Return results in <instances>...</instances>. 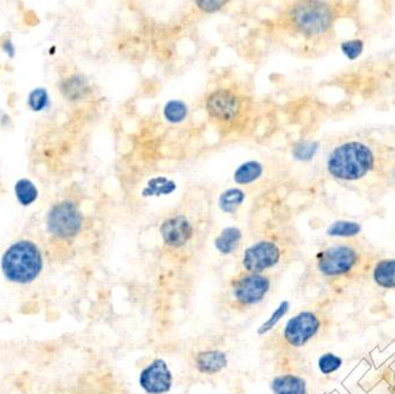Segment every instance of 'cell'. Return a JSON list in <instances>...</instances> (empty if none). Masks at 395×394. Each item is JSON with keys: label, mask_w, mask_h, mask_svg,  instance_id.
I'll list each match as a JSON object with an SVG mask.
<instances>
[{"label": "cell", "mask_w": 395, "mask_h": 394, "mask_svg": "<svg viewBox=\"0 0 395 394\" xmlns=\"http://www.w3.org/2000/svg\"><path fill=\"white\" fill-rule=\"evenodd\" d=\"M43 266L40 248L26 239L13 243L1 257V271L11 283H31L38 278Z\"/></svg>", "instance_id": "cell-1"}, {"label": "cell", "mask_w": 395, "mask_h": 394, "mask_svg": "<svg viewBox=\"0 0 395 394\" xmlns=\"http://www.w3.org/2000/svg\"><path fill=\"white\" fill-rule=\"evenodd\" d=\"M372 149L362 142H345L331 152L328 172L340 180H357L369 173L374 166Z\"/></svg>", "instance_id": "cell-2"}, {"label": "cell", "mask_w": 395, "mask_h": 394, "mask_svg": "<svg viewBox=\"0 0 395 394\" xmlns=\"http://www.w3.org/2000/svg\"><path fill=\"white\" fill-rule=\"evenodd\" d=\"M292 24L306 35H321L330 26L333 12L327 4L320 1H302L292 7Z\"/></svg>", "instance_id": "cell-3"}, {"label": "cell", "mask_w": 395, "mask_h": 394, "mask_svg": "<svg viewBox=\"0 0 395 394\" xmlns=\"http://www.w3.org/2000/svg\"><path fill=\"white\" fill-rule=\"evenodd\" d=\"M48 230L56 237H75L82 227V214L72 202H58L48 213Z\"/></svg>", "instance_id": "cell-4"}, {"label": "cell", "mask_w": 395, "mask_h": 394, "mask_svg": "<svg viewBox=\"0 0 395 394\" xmlns=\"http://www.w3.org/2000/svg\"><path fill=\"white\" fill-rule=\"evenodd\" d=\"M270 288L269 277L262 273H245L235 280L232 296L239 305L250 307L263 301Z\"/></svg>", "instance_id": "cell-5"}, {"label": "cell", "mask_w": 395, "mask_h": 394, "mask_svg": "<svg viewBox=\"0 0 395 394\" xmlns=\"http://www.w3.org/2000/svg\"><path fill=\"white\" fill-rule=\"evenodd\" d=\"M281 257V248L274 241H257L244 251L243 268L247 273H262L277 266Z\"/></svg>", "instance_id": "cell-6"}, {"label": "cell", "mask_w": 395, "mask_h": 394, "mask_svg": "<svg viewBox=\"0 0 395 394\" xmlns=\"http://www.w3.org/2000/svg\"><path fill=\"white\" fill-rule=\"evenodd\" d=\"M320 327V319L313 312H299L285 324L283 337L289 346L301 348L318 333Z\"/></svg>", "instance_id": "cell-7"}, {"label": "cell", "mask_w": 395, "mask_h": 394, "mask_svg": "<svg viewBox=\"0 0 395 394\" xmlns=\"http://www.w3.org/2000/svg\"><path fill=\"white\" fill-rule=\"evenodd\" d=\"M357 262V253L349 246H333L317 255V268L326 276L349 273Z\"/></svg>", "instance_id": "cell-8"}, {"label": "cell", "mask_w": 395, "mask_h": 394, "mask_svg": "<svg viewBox=\"0 0 395 394\" xmlns=\"http://www.w3.org/2000/svg\"><path fill=\"white\" fill-rule=\"evenodd\" d=\"M139 385L145 393L166 394L173 386V374L164 359H154L140 372Z\"/></svg>", "instance_id": "cell-9"}, {"label": "cell", "mask_w": 395, "mask_h": 394, "mask_svg": "<svg viewBox=\"0 0 395 394\" xmlns=\"http://www.w3.org/2000/svg\"><path fill=\"white\" fill-rule=\"evenodd\" d=\"M206 110L214 120L230 122L238 116L240 101L235 92L228 89H221L207 97Z\"/></svg>", "instance_id": "cell-10"}, {"label": "cell", "mask_w": 395, "mask_h": 394, "mask_svg": "<svg viewBox=\"0 0 395 394\" xmlns=\"http://www.w3.org/2000/svg\"><path fill=\"white\" fill-rule=\"evenodd\" d=\"M192 224L186 217L177 216L165 220L160 226V234L168 248H179L187 244L192 238Z\"/></svg>", "instance_id": "cell-11"}, {"label": "cell", "mask_w": 395, "mask_h": 394, "mask_svg": "<svg viewBox=\"0 0 395 394\" xmlns=\"http://www.w3.org/2000/svg\"><path fill=\"white\" fill-rule=\"evenodd\" d=\"M228 365V355L224 351H204L196 356V368L198 372L206 376L218 374L224 371Z\"/></svg>", "instance_id": "cell-12"}, {"label": "cell", "mask_w": 395, "mask_h": 394, "mask_svg": "<svg viewBox=\"0 0 395 394\" xmlns=\"http://www.w3.org/2000/svg\"><path fill=\"white\" fill-rule=\"evenodd\" d=\"M272 394H306V380L295 374H283L271 380Z\"/></svg>", "instance_id": "cell-13"}, {"label": "cell", "mask_w": 395, "mask_h": 394, "mask_svg": "<svg viewBox=\"0 0 395 394\" xmlns=\"http://www.w3.org/2000/svg\"><path fill=\"white\" fill-rule=\"evenodd\" d=\"M242 237V231L239 230L238 227H226L216 238L214 246L223 255H230L238 248Z\"/></svg>", "instance_id": "cell-14"}, {"label": "cell", "mask_w": 395, "mask_h": 394, "mask_svg": "<svg viewBox=\"0 0 395 394\" xmlns=\"http://www.w3.org/2000/svg\"><path fill=\"white\" fill-rule=\"evenodd\" d=\"M374 280L386 289H395V259H384L374 268Z\"/></svg>", "instance_id": "cell-15"}, {"label": "cell", "mask_w": 395, "mask_h": 394, "mask_svg": "<svg viewBox=\"0 0 395 394\" xmlns=\"http://www.w3.org/2000/svg\"><path fill=\"white\" fill-rule=\"evenodd\" d=\"M263 174V165L258 161H247L243 163L235 172V181L237 184L249 185Z\"/></svg>", "instance_id": "cell-16"}, {"label": "cell", "mask_w": 395, "mask_h": 394, "mask_svg": "<svg viewBox=\"0 0 395 394\" xmlns=\"http://www.w3.org/2000/svg\"><path fill=\"white\" fill-rule=\"evenodd\" d=\"M177 190L174 181L167 177H157L150 179L146 187L143 188V197H159V195H171Z\"/></svg>", "instance_id": "cell-17"}, {"label": "cell", "mask_w": 395, "mask_h": 394, "mask_svg": "<svg viewBox=\"0 0 395 394\" xmlns=\"http://www.w3.org/2000/svg\"><path fill=\"white\" fill-rule=\"evenodd\" d=\"M245 200V193L239 188H230L219 197V207L225 213H235Z\"/></svg>", "instance_id": "cell-18"}, {"label": "cell", "mask_w": 395, "mask_h": 394, "mask_svg": "<svg viewBox=\"0 0 395 394\" xmlns=\"http://www.w3.org/2000/svg\"><path fill=\"white\" fill-rule=\"evenodd\" d=\"M16 197L23 206H29L38 198V190L29 179H21L15 186Z\"/></svg>", "instance_id": "cell-19"}, {"label": "cell", "mask_w": 395, "mask_h": 394, "mask_svg": "<svg viewBox=\"0 0 395 394\" xmlns=\"http://www.w3.org/2000/svg\"><path fill=\"white\" fill-rule=\"evenodd\" d=\"M88 82L83 76H72L65 82L63 92L70 99H79L86 95Z\"/></svg>", "instance_id": "cell-20"}, {"label": "cell", "mask_w": 395, "mask_h": 394, "mask_svg": "<svg viewBox=\"0 0 395 394\" xmlns=\"http://www.w3.org/2000/svg\"><path fill=\"white\" fill-rule=\"evenodd\" d=\"M189 114V106H186L185 102L179 99H172L166 103L164 108V116L166 120L172 124H179L185 120Z\"/></svg>", "instance_id": "cell-21"}, {"label": "cell", "mask_w": 395, "mask_h": 394, "mask_svg": "<svg viewBox=\"0 0 395 394\" xmlns=\"http://www.w3.org/2000/svg\"><path fill=\"white\" fill-rule=\"evenodd\" d=\"M289 309H290V302L282 301L278 305L277 308L274 309V312L267 317V321L258 327L257 334L258 335H265V334L274 329V327L277 326V323L288 314Z\"/></svg>", "instance_id": "cell-22"}, {"label": "cell", "mask_w": 395, "mask_h": 394, "mask_svg": "<svg viewBox=\"0 0 395 394\" xmlns=\"http://www.w3.org/2000/svg\"><path fill=\"white\" fill-rule=\"evenodd\" d=\"M361 226L355 221H347V220H340L331 224L328 227L327 234L334 237H352L360 234Z\"/></svg>", "instance_id": "cell-23"}, {"label": "cell", "mask_w": 395, "mask_h": 394, "mask_svg": "<svg viewBox=\"0 0 395 394\" xmlns=\"http://www.w3.org/2000/svg\"><path fill=\"white\" fill-rule=\"evenodd\" d=\"M342 366V359L333 353H326L318 359V369L322 374H331L336 372Z\"/></svg>", "instance_id": "cell-24"}, {"label": "cell", "mask_w": 395, "mask_h": 394, "mask_svg": "<svg viewBox=\"0 0 395 394\" xmlns=\"http://www.w3.org/2000/svg\"><path fill=\"white\" fill-rule=\"evenodd\" d=\"M48 99H49V95H48L47 90L44 88H37L30 92L28 103L33 111H40L47 106Z\"/></svg>", "instance_id": "cell-25"}, {"label": "cell", "mask_w": 395, "mask_h": 394, "mask_svg": "<svg viewBox=\"0 0 395 394\" xmlns=\"http://www.w3.org/2000/svg\"><path fill=\"white\" fill-rule=\"evenodd\" d=\"M317 149H318V143L317 142H301V143L294 147L292 154H294L296 159L306 161V160H310L315 155Z\"/></svg>", "instance_id": "cell-26"}, {"label": "cell", "mask_w": 395, "mask_h": 394, "mask_svg": "<svg viewBox=\"0 0 395 394\" xmlns=\"http://www.w3.org/2000/svg\"><path fill=\"white\" fill-rule=\"evenodd\" d=\"M363 46L365 45H363L361 39H352V40H345V42L342 43L341 50L348 60H354L361 56Z\"/></svg>", "instance_id": "cell-27"}, {"label": "cell", "mask_w": 395, "mask_h": 394, "mask_svg": "<svg viewBox=\"0 0 395 394\" xmlns=\"http://www.w3.org/2000/svg\"><path fill=\"white\" fill-rule=\"evenodd\" d=\"M196 4V6L199 7L200 10L204 11V12L213 13V12L221 10V7L226 4V1L225 0H198Z\"/></svg>", "instance_id": "cell-28"}]
</instances>
